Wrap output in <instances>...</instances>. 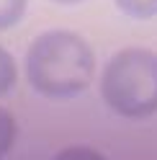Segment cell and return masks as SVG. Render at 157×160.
<instances>
[{
  "label": "cell",
  "instance_id": "ba28073f",
  "mask_svg": "<svg viewBox=\"0 0 157 160\" xmlns=\"http://www.w3.org/2000/svg\"><path fill=\"white\" fill-rule=\"evenodd\" d=\"M52 3H59V5H75V3H83V0H52Z\"/></svg>",
  "mask_w": 157,
  "mask_h": 160
},
{
  "label": "cell",
  "instance_id": "8992f818",
  "mask_svg": "<svg viewBox=\"0 0 157 160\" xmlns=\"http://www.w3.org/2000/svg\"><path fill=\"white\" fill-rule=\"evenodd\" d=\"M16 139V119L11 116V111L0 108V158L8 155V150L13 147Z\"/></svg>",
  "mask_w": 157,
  "mask_h": 160
},
{
  "label": "cell",
  "instance_id": "5b68a950",
  "mask_svg": "<svg viewBox=\"0 0 157 160\" xmlns=\"http://www.w3.org/2000/svg\"><path fill=\"white\" fill-rule=\"evenodd\" d=\"M16 78H18L16 59L11 57V52H8V49L0 47V96H5V93L16 85Z\"/></svg>",
  "mask_w": 157,
  "mask_h": 160
},
{
  "label": "cell",
  "instance_id": "6da1fadb",
  "mask_svg": "<svg viewBox=\"0 0 157 160\" xmlns=\"http://www.w3.org/2000/svg\"><path fill=\"white\" fill-rule=\"evenodd\" d=\"M95 72V54L80 34L54 28L39 34L26 52V78L46 98L83 93Z\"/></svg>",
  "mask_w": 157,
  "mask_h": 160
},
{
  "label": "cell",
  "instance_id": "7a4b0ae2",
  "mask_svg": "<svg viewBox=\"0 0 157 160\" xmlns=\"http://www.w3.org/2000/svg\"><path fill=\"white\" fill-rule=\"evenodd\" d=\"M101 96L119 116H152L157 111V54L144 47L116 52L103 67Z\"/></svg>",
  "mask_w": 157,
  "mask_h": 160
},
{
  "label": "cell",
  "instance_id": "277c9868",
  "mask_svg": "<svg viewBox=\"0 0 157 160\" xmlns=\"http://www.w3.org/2000/svg\"><path fill=\"white\" fill-rule=\"evenodd\" d=\"M28 0H0V31L16 26L26 13Z\"/></svg>",
  "mask_w": 157,
  "mask_h": 160
},
{
  "label": "cell",
  "instance_id": "52a82bcc",
  "mask_svg": "<svg viewBox=\"0 0 157 160\" xmlns=\"http://www.w3.org/2000/svg\"><path fill=\"white\" fill-rule=\"evenodd\" d=\"M52 160H106L98 150H93V147H67V150H62V152H57Z\"/></svg>",
  "mask_w": 157,
  "mask_h": 160
},
{
  "label": "cell",
  "instance_id": "3957f363",
  "mask_svg": "<svg viewBox=\"0 0 157 160\" xmlns=\"http://www.w3.org/2000/svg\"><path fill=\"white\" fill-rule=\"evenodd\" d=\"M113 3L121 13L139 18V21H147V18L157 16V0H113Z\"/></svg>",
  "mask_w": 157,
  "mask_h": 160
}]
</instances>
